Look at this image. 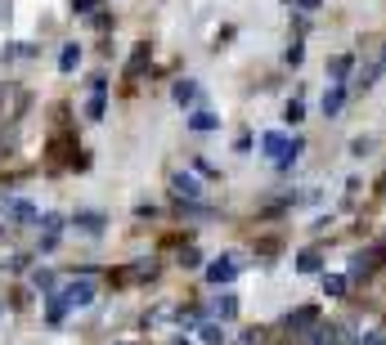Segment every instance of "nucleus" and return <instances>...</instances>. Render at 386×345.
I'll list each match as a JSON object with an SVG mask.
<instances>
[{"mask_svg":"<svg viewBox=\"0 0 386 345\" xmlns=\"http://www.w3.org/2000/svg\"><path fill=\"white\" fill-rule=\"evenodd\" d=\"M342 104H346V90H342V85H332V90L323 94V113L337 117V113H342Z\"/></svg>","mask_w":386,"mask_h":345,"instance_id":"9b49d317","label":"nucleus"},{"mask_svg":"<svg viewBox=\"0 0 386 345\" xmlns=\"http://www.w3.org/2000/svg\"><path fill=\"white\" fill-rule=\"evenodd\" d=\"M315 323H319V310H315V305H306V310L287 314V332H292V337H301V332H310Z\"/></svg>","mask_w":386,"mask_h":345,"instance_id":"39448f33","label":"nucleus"},{"mask_svg":"<svg viewBox=\"0 0 386 345\" xmlns=\"http://www.w3.org/2000/svg\"><path fill=\"white\" fill-rule=\"evenodd\" d=\"M175 104H193V99H198V85H193V81H175Z\"/></svg>","mask_w":386,"mask_h":345,"instance_id":"f8f14e48","label":"nucleus"},{"mask_svg":"<svg viewBox=\"0 0 386 345\" xmlns=\"http://www.w3.org/2000/svg\"><path fill=\"white\" fill-rule=\"evenodd\" d=\"M297 5H301V9H319V0H297Z\"/></svg>","mask_w":386,"mask_h":345,"instance_id":"5701e85b","label":"nucleus"},{"mask_svg":"<svg viewBox=\"0 0 386 345\" xmlns=\"http://www.w3.org/2000/svg\"><path fill=\"white\" fill-rule=\"evenodd\" d=\"M323 291H328V296H346V278H342V274L323 278Z\"/></svg>","mask_w":386,"mask_h":345,"instance_id":"f3484780","label":"nucleus"},{"mask_svg":"<svg viewBox=\"0 0 386 345\" xmlns=\"http://www.w3.org/2000/svg\"><path fill=\"white\" fill-rule=\"evenodd\" d=\"M41 229H45V238H41V251H50V246L58 242V229H63V215H41Z\"/></svg>","mask_w":386,"mask_h":345,"instance_id":"6e6552de","label":"nucleus"},{"mask_svg":"<svg viewBox=\"0 0 386 345\" xmlns=\"http://www.w3.org/2000/svg\"><path fill=\"white\" fill-rule=\"evenodd\" d=\"M359 345H386V337H382V332H368V337L359 341Z\"/></svg>","mask_w":386,"mask_h":345,"instance_id":"4be33fe9","label":"nucleus"},{"mask_svg":"<svg viewBox=\"0 0 386 345\" xmlns=\"http://www.w3.org/2000/svg\"><path fill=\"white\" fill-rule=\"evenodd\" d=\"M319 265H323V251H319V246H306V251L297 256V269H301V274H319Z\"/></svg>","mask_w":386,"mask_h":345,"instance_id":"9d476101","label":"nucleus"},{"mask_svg":"<svg viewBox=\"0 0 386 345\" xmlns=\"http://www.w3.org/2000/svg\"><path fill=\"white\" fill-rule=\"evenodd\" d=\"M346 72H351V54H337L332 63H328V77H337V81H342Z\"/></svg>","mask_w":386,"mask_h":345,"instance_id":"2eb2a0df","label":"nucleus"},{"mask_svg":"<svg viewBox=\"0 0 386 345\" xmlns=\"http://www.w3.org/2000/svg\"><path fill=\"white\" fill-rule=\"evenodd\" d=\"M171 193L180 197V202H193V197H198V180H193V175H175L171 180Z\"/></svg>","mask_w":386,"mask_h":345,"instance_id":"1a4fd4ad","label":"nucleus"},{"mask_svg":"<svg viewBox=\"0 0 386 345\" xmlns=\"http://www.w3.org/2000/svg\"><path fill=\"white\" fill-rule=\"evenodd\" d=\"M94 296H99L94 278H77V282H68L63 291L50 296V310H45V318H50V323H58L68 310H86V305H94Z\"/></svg>","mask_w":386,"mask_h":345,"instance_id":"f257e3e1","label":"nucleus"},{"mask_svg":"<svg viewBox=\"0 0 386 345\" xmlns=\"http://www.w3.org/2000/svg\"><path fill=\"white\" fill-rule=\"evenodd\" d=\"M238 278V261L234 256H216V261L207 265V282L211 287H225V282H234Z\"/></svg>","mask_w":386,"mask_h":345,"instance_id":"7ed1b4c3","label":"nucleus"},{"mask_svg":"<svg viewBox=\"0 0 386 345\" xmlns=\"http://www.w3.org/2000/svg\"><path fill=\"white\" fill-rule=\"evenodd\" d=\"M0 211L14 220V225H32V220H36V206H32V202H23V197H9Z\"/></svg>","mask_w":386,"mask_h":345,"instance_id":"20e7f679","label":"nucleus"},{"mask_svg":"<svg viewBox=\"0 0 386 345\" xmlns=\"http://www.w3.org/2000/svg\"><path fill=\"white\" fill-rule=\"evenodd\" d=\"M189 126H193V130H216V117H211V113H193Z\"/></svg>","mask_w":386,"mask_h":345,"instance_id":"dca6fc26","label":"nucleus"},{"mask_svg":"<svg viewBox=\"0 0 386 345\" xmlns=\"http://www.w3.org/2000/svg\"><path fill=\"white\" fill-rule=\"evenodd\" d=\"M77 225L86 229V233H99L104 229V215H77Z\"/></svg>","mask_w":386,"mask_h":345,"instance_id":"a211bd4d","label":"nucleus"},{"mask_svg":"<svg viewBox=\"0 0 386 345\" xmlns=\"http://www.w3.org/2000/svg\"><path fill=\"white\" fill-rule=\"evenodd\" d=\"M261 341H265V332L251 327V332H243V341H238V345H261Z\"/></svg>","mask_w":386,"mask_h":345,"instance_id":"412c9836","label":"nucleus"},{"mask_svg":"<svg viewBox=\"0 0 386 345\" xmlns=\"http://www.w3.org/2000/svg\"><path fill=\"white\" fill-rule=\"evenodd\" d=\"M198 337H202V345H225V327H216V323H207V327L198 332Z\"/></svg>","mask_w":386,"mask_h":345,"instance_id":"4468645a","label":"nucleus"},{"mask_svg":"<svg viewBox=\"0 0 386 345\" xmlns=\"http://www.w3.org/2000/svg\"><path fill=\"white\" fill-rule=\"evenodd\" d=\"M261 148H265V157H274L279 166H292L301 157V139H283V134H265Z\"/></svg>","mask_w":386,"mask_h":345,"instance_id":"f03ea898","label":"nucleus"},{"mask_svg":"<svg viewBox=\"0 0 386 345\" xmlns=\"http://www.w3.org/2000/svg\"><path fill=\"white\" fill-rule=\"evenodd\" d=\"M36 287H41V291H54V274H50V269H36Z\"/></svg>","mask_w":386,"mask_h":345,"instance_id":"aec40b11","label":"nucleus"},{"mask_svg":"<svg viewBox=\"0 0 386 345\" xmlns=\"http://www.w3.org/2000/svg\"><path fill=\"white\" fill-rule=\"evenodd\" d=\"M104 94H108V81H104V77H94V81H90V104H86L90 121H99V117H104Z\"/></svg>","mask_w":386,"mask_h":345,"instance_id":"423d86ee","label":"nucleus"},{"mask_svg":"<svg viewBox=\"0 0 386 345\" xmlns=\"http://www.w3.org/2000/svg\"><path fill=\"white\" fill-rule=\"evenodd\" d=\"M77 63H81V49H77V45H63V54H58V68H63V72H72Z\"/></svg>","mask_w":386,"mask_h":345,"instance_id":"ddd939ff","label":"nucleus"},{"mask_svg":"<svg viewBox=\"0 0 386 345\" xmlns=\"http://www.w3.org/2000/svg\"><path fill=\"white\" fill-rule=\"evenodd\" d=\"M180 345H185V341H180Z\"/></svg>","mask_w":386,"mask_h":345,"instance_id":"393cba45","label":"nucleus"},{"mask_svg":"<svg viewBox=\"0 0 386 345\" xmlns=\"http://www.w3.org/2000/svg\"><path fill=\"white\" fill-rule=\"evenodd\" d=\"M382 68H386V58H382Z\"/></svg>","mask_w":386,"mask_h":345,"instance_id":"b1692460","label":"nucleus"},{"mask_svg":"<svg viewBox=\"0 0 386 345\" xmlns=\"http://www.w3.org/2000/svg\"><path fill=\"white\" fill-rule=\"evenodd\" d=\"M144 58H149V45H135V54H130V77L144 68Z\"/></svg>","mask_w":386,"mask_h":345,"instance_id":"6ab92c4d","label":"nucleus"},{"mask_svg":"<svg viewBox=\"0 0 386 345\" xmlns=\"http://www.w3.org/2000/svg\"><path fill=\"white\" fill-rule=\"evenodd\" d=\"M207 314H211V318H220V323H225V318H234V314H238V296H229V291H225L220 301H211V305H207Z\"/></svg>","mask_w":386,"mask_h":345,"instance_id":"0eeeda50","label":"nucleus"}]
</instances>
